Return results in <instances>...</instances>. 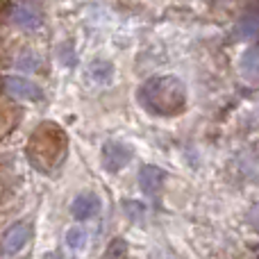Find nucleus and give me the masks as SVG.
Listing matches in <instances>:
<instances>
[{"instance_id": "obj_1", "label": "nucleus", "mask_w": 259, "mask_h": 259, "mask_svg": "<svg viewBox=\"0 0 259 259\" xmlns=\"http://www.w3.org/2000/svg\"><path fill=\"white\" fill-rule=\"evenodd\" d=\"M137 100L148 114L161 118L180 116L187 109V87L178 75H155L137 91Z\"/></svg>"}, {"instance_id": "obj_2", "label": "nucleus", "mask_w": 259, "mask_h": 259, "mask_svg": "<svg viewBox=\"0 0 259 259\" xmlns=\"http://www.w3.org/2000/svg\"><path fill=\"white\" fill-rule=\"evenodd\" d=\"M27 159L41 173H55L64 164L68 152V137L62 125L55 121L39 123L30 134L27 141Z\"/></svg>"}, {"instance_id": "obj_3", "label": "nucleus", "mask_w": 259, "mask_h": 259, "mask_svg": "<svg viewBox=\"0 0 259 259\" xmlns=\"http://www.w3.org/2000/svg\"><path fill=\"white\" fill-rule=\"evenodd\" d=\"M134 159V148L125 141H109L103 143V150H100V161H103V168L109 173H118L123 170L130 161Z\"/></svg>"}, {"instance_id": "obj_4", "label": "nucleus", "mask_w": 259, "mask_h": 259, "mask_svg": "<svg viewBox=\"0 0 259 259\" xmlns=\"http://www.w3.org/2000/svg\"><path fill=\"white\" fill-rule=\"evenodd\" d=\"M3 87L7 89V94L12 96V98L27 100V103H39V100H44V89H41L39 84H34L32 80H27V77L7 75L3 80Z\"/></svg>"}, {"instance_id": "obj_5", "label": "nucleus", "mask_w": 259, "mask_h": 259, "mask_svg": "<svg viewBox=\"0 0 259 259\" xmlns=\"http://www.w3.org/2000/svg\"><path fill=\"white\" fill-rule=\"evenodd\" d=\"M166 178H168V173L164 168H159L155 164H146L139 170V187H141V191L146 196L157 198L161 193V189H164Z\"/></svg>"}, {"instance_id": "obj_6", "label": "nucleus", "mask_w": 259, "mask_h": 259, "mask_svg": "<svg viewBox=\"0 0 259 259\" xmlns=\"http://www.w3.org/2000/svg\"><path fill=\"white\" fill-rule=\"evenodd\" d=\"M30 232H32V228L27 223H14L12 228H7V232L0 239V250H3L5 255H16L27 243Z\"/></svg>"}, {"instance_id": "obj_7", "label": "nucleus", "mask_w": 259, "mask_h": 259, "mask_svg": "<svg viewBox=\"0 0 259 259\" xmlns=\"http://www.w3.org/2000/svg\"><path fill=\"white\" fill-rule=\"evenodd\" d=\"M103 207L100 198L96 196L94 191H84V193H77L75 200L71 202V216L75 221H87L91 216H96Z\"/></svg>"}, {"instance_id": "obj_8", "label": "nucleus", "mask_w": 259, "mask_h": 259, "mask_svg": "<svg viewBox=\"0 0 259 259\" xmlns=\"http://www.w3.org/2000/svg\"><path fill=\"white\" fill-rule=\"evenodd\" d=\"M12 18L18 27H23V30L34 32V30L41 27V16L32 7H27V5H18V7H14Z\"/></svg>"}, {"instance_id": "obj_9", "label": "nucleus", "mask_w": 259, "mask_h": 259, "mask_svg": "<svg viewBox=\"0 0 259 259\" xmlns=\"http://www.w3.org/2000/svg\"><path fill=\"white\" fill-rule=\"evenodd\" d=\"M234 34H237L239 39H255V34H257V7H255V3H252L250 7L243 12V16L239 18Z\"/></svg>"}, {"instance_id": "obj_10", "label": "nucleus", "mask_w": 259, "mask_h": 259, "mask_svg": "<svg viewBox=\"0 0 259 259\" xmlns=\"http://www.w3.org/2000/svg\"><path fill=\"white\" fill-rule=\"evenodd\" d=\"M89 77L94 82H98V84H107L114 77V66L109 62H105V59H96L89 66Z\"/></svg>"}, {"instance_id": "obj_11", "label": "nucleus", "mask_w": 259, "mask_h": 259, "mask_svg": "<svg viewBox=\"0 0 259 259\" xmlns=\"http://www.w3.org/2000/svg\"><path fill=\"white\" fill-rule=\"evenodd\" d=\"M16 118H18V109L7 100H0V137L14 127Z\"/></svg>"}, {"instance_id": "obj_12", "label": "nucleus", "mask_w": 259, "mask_h": 259, "mask_svg": "<svg viewBox=\"0 0 259 259\" xmlns=\"http://www.w3.org/2000/svg\"><path fill=\"white\" fill-rule=\"evenodd\" d=\"M241 73L250 82H257V46L252 44L241 57Z\"/></svg>"}, {"instance_id": "obj_13", "label": "nucleus", "mask_w": 259, "mask_h": 259, "mask_svg": "<svg viewBox=\"0 0 259 259\" xmlns=\"http://www.w3.org/2000/svg\"><path fill=\"white\" fill-rule=\"evenodd\" d=\"M87 241H89V234H87L84 228H71L66 232V243L73 248V250H84Z\"/></svg>"}, {"instance_id": "obj_14", "label": "nucleus", "mask_w": 259, "mask_h": 259, "mask_svg": "<svg viewBox=\"0 0 259 259\" xmlns=\"http://www.w3.org/2000/svg\"><path fill=\"white\" fill-rule=\"evenodd\" d=\"M127 257V243L123 239H112V243L107 246L105 259H125Z\"/></svg>"}, {"instance_id": "obj_15", "label": "nucleus", "mask_w": 259, "mask_h": 259, "mask_svg": "<svg viewBox=\"0 0 259 259\" xmlns=\"http://www.w3.org/2000/svg\"><path fill=\"white\" fill-rule=\"evenodd\" d=\"M123 209H125V214L130 216L132 221H139L143 216V205L139 200H123Z\"/></svg>"}, {"instance_id": "obj_16", "label": "nucleus", "mask_w": 259, "mask_h": 259, "mask_svg": "<svg viewBox=\"0 0 259 259\" xmlns=\"http://www.w3.org/2000/svg\"><path fill=\"white\" fill-rule=\"evenodd\" d=\"M9 7H12V3H9V0H0V23H3L5 18H7Z\"/></svg>"}, {"instance_id": "obj_17", "label": "nucleus", "mask_w": 259, "mask_h": 259, "mask_svg": "<svg viewBox=\"0 0 259 259\" xmlns=\"http://www.w3.org/2000/svg\"><path fill=\"white\" fill-rule=\"evenodd\" d=\"M44 259H68L66 255H64L62 250H50V252H46Z\"/></svg>"}, {"instance_id": "obj_18", "label": "nucleus", "mask_w": 259, "mask_h": 259, "mask_svg": "<svg viewBox=\"0 0 259 259\" xmlns=\"http://www.w3.org/2000/svg\"><path fill=\"white\" fill-rule=\"evenodd\" d=\"M0 87H3V77H0Z\"/></svg>"}]
</instances>
